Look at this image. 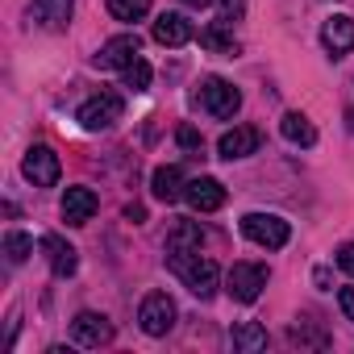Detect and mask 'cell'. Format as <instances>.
<instances>
[{
	"instance_id": "cell-1",
	"label": "cell",
	"mask_w": 354,
	"mask_h": 354,
	"mask_svg": "<svg viewBox=\"0 0 354 354\" xmlns=\"http://www.w3.org/2000/svg\"><path fill=\"white\" fill-rule=\"evenodd\" d=\"M167 267L180 275V279L188 283V292L201 296V300H209V296L217 292V283H221L217 263H213V259H201V250H171V254H167Z\"/></svg>"
},
{
	"instance_id": "cell-2",
	"label": "cell",
	"mask_w": 354,
	"mask_h": 354,
	"mask_svg": "<svg viewBox=\"0 0 354 354\" xmlns=\"http://www.w3.org/2000/svg\"><path fill=\"white\" fill-rule=\"evenodd\" d=\"M196 104H201V113L225 121V117H234V113L242 109V92H238L230 80L209 75V80H201V88H196Z\"/></svg>"
},
{
	"instance_id": "cell-3",
	"label": "cell",
	"mask_w": 354,
	"mask_h": 354,
	"mask_svg": "<svg viewBox=\"0 0 354 354\" xmlns=\"http://www.w3.org/2000/svg\"><path fill=\"white\" fill-rule=\"evenodd\" d=\"M121 113H125V100H121L117 92H100V96H92V100L80 104L75 121H80L88 133H100V129H113V125L121 121Z\"/></svg>"
},
{
	"instance_id": "cell-4",
	"label": "cell",
	"mask_w": 354,
	"mask_h": 354,
	"mask_svg": "<svg viewBox=\"0 0 354 354\" xmlns=\"http://www.w3.org/2000/svg\"><path fill=\"white\" fill-rule=\"evenodd\" d=\"M242 234L254 242V246H267V250H283L288 238H292V225L275 213H246L242 217Z\"/></svg>"
},
{
	"instance_id": "cell-5",
	"label": "cell",
	"mask_w": 354,
	"mask_h": 354,
	"mask_svg": "<svg viewBox=\"0 0 354 354\" xmlns=\"http://www.w3.org/2000/svg\"><path fill=\"white\" fill-rule=\"evenodd\" d=\"M138 325H142V333H150V337H167V333L175 329V300H171L167 292H150V296L142 300V308H138Z\"/></svg>"
},
{
	"instance_id": "cell-6",
	"label": "cell",
	"mask_w": 354,
	"mask_h": 354,
	"mask_svg": "<svg viewBox=\"0 0 354 354\" xmlns=\"http://www.w3.org/2000/svg\"><path fill=\"white\" fill-rule=\"evenodd\" d=\"M263 288H267V267H263V263H234L230 275H225V292H230L238 304L259 300Z\"/></svg>"
},
{
	"instance_id": "cell-7",
	"label": "cell",
	"mask_w": 354,
	"mask_h": 354,
	"mask_svg": "<svg viewBox=\"0 0 354 354\" xmlns=\"http://www.w3.org/2000/svg\"><path fill=\"white\" fill-rule=\"evenodd\" d=\"M21 171H26V180H30L34 188H55L59 175H63V162H59V154H55L50 146H30Z\"/></svg>"
},
{
	"instance_id": "cell-8",
	"label": "cell",
	"mask_w": 354,
	"mask_h": 354,
	"mask_svg": "<svg viewBox=\"0 0 354 354\" xmlns=\"http://www.w3.org/2000/svg\"><path fill=\"white\" fill-rule=\"evenodd\" d=\"M71 337H75V346H88V350L109 346V342H113V321H109L104 313H75Z\"/></svg>"
},
{
	"instance_id": "cell-9",
	"label": "cell",
	"mask_w": 354,
	"mask_h": 354,
	"mask_svg": "<svg viewBox=\"0 0 354 354\" xmlns=\"http://www.w3.org/2000/svg\"><path fill=\"white\" fill-rule=\"evenodd\" d=\"M138 50H142V38H138V34L109 38V42L96 50V67H104V71H125V67L138 59Z\"/></svg>"
},
{
	"instance_id": "cell-10",
	"label": "cell",
	"mask_w": 354,
	"mask_h": 354,
	"mask_svg": "<svg viewBox=\"0 0 354 354\" xmlns=\"http://www.w3.org/2000/svg\"><path fill=\"white\" fill-rule=\"evenodd\" d=\"M184 201L196 209V213H217L225 205V184L213 180V175H201V180H188L184 188Z\"/></svg>"
},
{
	"instance_id": "cell-11",
	"label": "cell",
	"mask_w": 354,
	"mask_h": 354,
	"mask_svg": "<svg viewBox=\"0 0 354 354\" xmlns=\"http://www.w3.org/2000/svg\"><path fill=\"white\" fill-rule=\"evenodd\" d=\"M259 142H263V133L254 129V125H234V129H225L221 133V142H217V154L221 158H250L254 150H259Z\"/></svg>"
},
{
	"instance_id": "cell-12",
	"label": "cell",
	"mask_w": 354,
	"mask_h": 354,
	"mask_svg": "<svg viewBox=\"0 0 354 354\" xmlns=\"http://www.w3.org/2000/svg\"><path fill=\"white\" fill-rule=\"evenodd\" d=\"M196 38V30H192V21L184 17V13H162L158 21H154V42L158 46H188Z\"/></svg>"
},
{
	"instance_id": "cell-13",
	"label": "cell",
	"mask_w": 354,
	"mask_h": 354,
	"mask_svg": "<svg viewBox=\"0 0 354 354\" xmlns=\"http://www.w3.org/2000/svg\"><path fill=\"white\" fill-rule=\"evenodd\" d=\"M321 42H325V50H329L333 59L350 55V50H354V21H350L346 13H333V17L321 26Z\"/></svg>"
},
{
	"instance_id": "cell-14",
	"label": "cell",
	"mask_w": 354,
	"mask_h": 354,
	"mask_svg": "<svg viewBox=\"0 0 354 354\" xmlns=\"http://www.w3.org/2000/svg\"><path fill=\"white\" fill-rule=\"evenodd\" d=\"M96 209H100V201H96L92 188H67L63 192V217H67V225H88L96 217Z\"/></svg>"
},
{
	"instance_id": "cell-15",
	"label": "cell",
	"mask_w": 354,
	"mask_h": 354,
	"mask_svg": "<svg viewBox=\"0 0 354 354\" xmlns=\"http://www.w3.org/2000/svg\"><path fill=\"white\" fill-rule=\"evenodd\" d=\"M184 171L180 167H154V175H150V192H154V201H162V205H171V201H180L184 196Z\"/></svg>"
},
{
	"instance_id": "cell-16",
	"label": "cell",
	"mask_w": 354,
	"mask_h": 354,
	"mask_svg": "<svg viewBox=\"0 0 354 354\" xmlns=\"http://www.w3.org/2000/svg\"><path fill=\"white\" fill-rule=\"evenodd\" d=\"M42 250H46V263H50V271H55L59 279L75 275V267H80V259H75V246H67L59 234H46V238H42Z\"/></svg>"
},
{
	"instance_id": "cell-17",
	"label": "cell",
	"mask_w": 354,
	"mask_h": 354,
	"mask_svg": "<svg viewBox=\"0 0 354 354\" xmlns=\"http://www.w3.org/2000/svg\"><path fill=\"white\" fill-rule=\"evenodd\" d=\"M71 5H75V0H34V5H30V21L46 26V30H67Z\"/></svg>"
},
{
	"instance_id": "cell-18",
	"label": "cell",
	"mask_w": 354,
	"mask_h": 354,
	"mask_svg": "<svg viewBox=\"0 0 354 354\" xmlns=\"http://www.w3.org/2000/svg\"><path fill=\"white\" fill-rule=\"evenodd\" d=\"M225 26H230V21H213V26H205V30H201V46L213 50V55L234 59V55H238V38H234Z\"/></svg>"
},
{
	"instance_id": "cell-19",
	"label": "cell",
	"mask_w": 354,
	"mask_h": 354,
	"mask_svg": "<svg viewBox=\"0 0 354 354\" xmlns=\"http://www.w3.org/2000/svg\"><path fill=\"white\" fill-rule=\"evenodd\" d=\"M205 246V230L196 221H175L167 234V250H201Z\"/></svg>"
},
{
	"instance_id": "cell-20",
	"label": "cell",
	"mask_w": 354,
	"mask_h": 354,
	"mask_svg": "<svg viewBox=\"0 0 354 354\" xmlns=\"http://www.w3.org/2000/svg\"><path fill=\"white\" fill-rule=\"evenodd\" d=\"M279 129H283V138H288L292 146H317V129H313V121H308L304 113H283Z\"/></svg>"
},
{
	"instance_id": "cell-21",
	"label": "cell",
	"mask_w": 354,
	"mask_h": 354,
	"mask_svg": "<svg viewBox=\"0 0 354 354\" xmlns=\"http://www.w3.org/2000/svg\"><path fill=\"white\" fill-rule=\"evenodd\" d=\"M234 350H263L267 346V329L259 325V321H242V325H234Z\"/></svg>"
},
{
	"instance_id": "cell-22",
	"label": "cell",
	"mask_w": 354,
	"mask_h": 354,
	"mask_svg": "<svg viewBox=\"0 0 354 354\" xmlns=\"http://www.w3.org/2000/svg\"><path fill=\"white\" fill-rule=\"evenodd\" d=\"M109 13L117 21H142L150 13V0H109Z\"/></svg>"
},
{
	"instance_id": "cell-23",
	"label": "cell",
	"mask_w": 354,
	"mask_h": 354,
	"mask_svg": "<svg viewBox=\"0 0 354 354\" xmlns=\"http://www.w3.org/2000/svg\"><path fill=\"white\" fill-rule=\"evenodd\" d=\"M5 254H9V263H26V259L34 254V238L21 234V230H13V234L5 238Z\"/></svg>"
},
{
	"instance_id": "cell-24",
	"label": "cell",
	"mask_w": 354,
	"mask_h": 354,
	"mask_svg": "<svg viewBox=\"0 0 354 354\" xmlns=\"http://www.w3.org/2000/svg\"><path fill=\"white\" fill-rule=\"evenodd\" d=\"M121 75H125V88H133V92H146L154 71H150V63H146V59H133V63H129Z\"/></svg>"
},
{
	"instance_id": "cell-25",
	"label": "cell",
	"mask_w": 354,
	"mask_h": 354,
	"mask_svg": "<svg viewBox=\"0 0 354 354\" xmlns=\"http://www.w3.org/2000/svg\"><path fill=\"white\" fill-rule=\"evenodd\" d=\"M175 142H180V146H184L188 154H201V150H205V138H201V133H196L192 125H180V133H175Z\"/></svg>"
},
{
	"instance_id": "cell-26",
	"label": "cell",
	"mask_w": 354,
	"mask_h": 354,
	"mask_svg": "<svg viewBox=\"0 0 354 354\" xmlns=\"http://www.w3.org/2000/svg\"><path fill=\"white\" fill-rule=\"evenodd\" d=\"M246 13V0H221V21H238Z\"/></svg>"
},
{
	"instance_id": "cell-27",
	"label": "cell",
	"mask_w": 354,
	"mask_h": 354,
	"mask_svg": "<svg viewBox=\"0 0 354 354\" xmlns=\"http://www.w3.org/2000/svg\"><path fill=\"white\" fill-rule=\"evenodd\" d=\"M337 267H342L346 275H354V242H346V246H337Z\"/></svg>"
},
{
	"instance_id": "cell-28",
	"label": "cell",
	"mask_w": 354,
	"mask_h": 354,
	"mask_svg": "<svg viewBox=\"0 0 354 354\" xmlns=\"http://www.w3.org/2000/svg\"><path fill=\"white\" fill-rule=\"evenodd\" d=\"M337 304H342V313H346V317H350V321H354V283H350V288H342V292H337Z\"/></svg>"
},
{
	"instance_id": "cell-29",
	"label": "cell",
	"mask_w": 354,
	"mask_h": 354,
	"mask_svg": "<svg viewBox=\"0 0 354 354\" xmlns=\"http://www.w3.org/2000/svg\"><path fill=\"white\" fill-rule=\"evenodd\" d=\"M184 5H188V9H209L213 0H184Z\"/></svg>"
}]
</instances>
